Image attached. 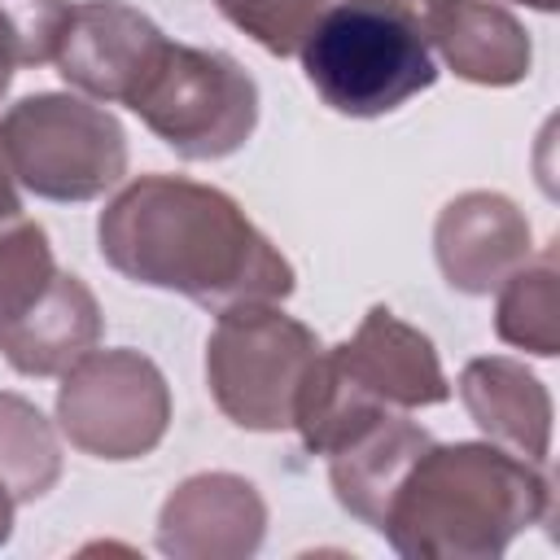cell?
Wrapping results in <instances>:
<instances>
[{
  "mask_svg": "<svg viewBox=\"0 0 560 560\" xmlns=\"http://www.w3.org/2000/svg\"><path fill=\"white\" fill-rule=\"evenodd\" d=\"M101 258L149 289L184 293L223 315L245 302L293 293L289 258L245 219V210L184 175H140L101 214Z\"/></svg>",
  "mask_w": 560,
  "mask_h": 560,
  "instance_id": "1",
  "label": "cell"
},
{
  "mask_svg": "<svg viewBox=\"0 0 560 560\" xmlns=\"http://www.w3.org/2000/svg\"><path fill=\"white\" fill-rule=\"evenodd\" d=\"M551 516L542 464L486 442H424L385 494L376 534L398 556H499Z\"/></svg>",
  "mask_w": 560,
  "mask_h": 560,
  "instance_id": "2",
  "label": "cell"
},
{
  "mask_svg": "<svg viewBox=\"0 0 560 560\" xmlns=\"http://www.w3.org/2000/svg\"><path fill=\"white\" fill-rule=\"evenodd\" d=\"M446 398L451 385L429 337L376 306L359 324L354 341L319 350L298 394L293 424L302 429L306 451L332 455L363 424L389 416V407H433Z\"/></svg>",
  "mask_w": 560,
  "mask_h": 560,
  "instance_id": "3",
  "label": "cell"
},
{
  "mask_svg": "<svg viewBox=\"0 0 560 560\" xmlns=\"http://www.w3.org/2000/svg\"><path fill=\"white\" fill-rule=\"evenodd\" d=\"M298 57L319 101L346 118L394 114L438 79L420 18L376 0H341L324 9Z\"/></svg>",
  "mask_w": 560,
  "mask_h": 560,
  "instance_id": "4",
  "label": "cell"
},
{
  "mask_svg": "<svg viewBox=\"0 0 560 560\" xmlns=\"http://www.w3.org/2000/svg\"><path fill=\"white\" fill-rule=\"evenodd\" d=\"M0 158L44 201H92L127 175V136L109 109L39 92L0 118Z\"/></svg>",
  "mask_w": 560,
  "mask_h": 560,
  "instance_id": "5",
  "label": "cell"
},
{
  "mask_svg": "<svg viewBox=\"0 0 560 560\" xmlns=\"http://www.w3.org/2000/svg\"><path fill=\"white\" fill-rule=\"evenodd\" d=\"M127 109L140 114V122L179 158L214 162L254 136L258 83L228 52L166 39Z\"/></svg>",
  "mask_w": 560,
  "mask_h": 560,
  "instance_id": "6",
  "label": "cell"
},
{
  "mask_svg": "<svg viewBox=\"0 0 560 560\" xmlns=\"http://www.w3.org/2000/svg\"><path fill=\"white\" fill-rule=\"evenodd\" d=\"M319 337L271 302H245L219 315L206 346V376L219 411L258 433L293 424L298 394L319 359Z\"/></svg>",
  "mask_w": 560,
  "mask_h": 560,
  "instance_id": "7",
  "label": "cell"
},
{
  "mask_svg": "<svg viewBox=\"0 0 560 560\" xmlns=\"http://www.w3.org/2000/svg\"><path fill=\"white\" fill-rule=\"evenodd\" d=\"M57 416L70 442L96 459L149 455L171 420L162 372L136 350H88L57 389Z\"/></svg>",
  "mask_w": 560,
  "mask_h": 560,
  "instance_id": "8",
  "label": "cell"
},
{
  "mask_svg": "<svg viewBox=\"0 0 560 560\" xmlns=\"http://www.w3.org/2000/svg\"><path fill=\"white\" fill-rule=\"evenodd\" d=\"M166 35L122 0H83L70 4V22L57 44V74L96 96L127 105L144 74L158 66Z\"/></svg>",
  "mask_w": 560,
  "mask_h": 560,
  "instance_id": "9",
  "label": "cell"
},
{
  "mask_svg": "<svg viewBox=\"0 0 560 560\" xmlns=\"http://www.w3.org/2000/svg\"><path fill=\"white\" fill-rule=\"evenodd\" d=\"M529 254V228L508 197L468 192L438 219V262L451 289L490 293Z\"/></svg>",
  "mask_w": 560,
  "mask_h": 560,
  "instance_id": "10",
  "label": "cell"
},
{
  "mask_svg": "<svg viewBox=\"0 0 560 560\" xmlns=\"http://www.w3.org/2000/svg\"><path fill=\"white\" fill-rule=\"evenodd\" d=\"M262 516L249 481L228 472L192 477L166 499L158 542L166 556H249L262 538Z\"/></svg>",
  "mask_w": 560,
  "mask_h": 560,
  "instance_id": "11",
  "label": "cell"
},
{
  "mask_svg": "<svg viewBox=\"0 0 560 560\" xmlns=\"http://www.w3.org/2000/svg\"><path fill=\"white\" fill-rule=\"evenodd\" d=\"M424 39L446 57L459 79L516 83L529 74V39L512 13L486 0H429L420 13Z\"/></svg>",
  "mask_w": 560,
  "mask_h": 560,
  "instance_id": "12",
  "label": "cell"
},
{
  "mask_svg": "<svg viewBox=\"0 0 560 560\" xmlns=\"http://www.w3.org/2000/svg\"><path fill=\"white\" fill-rule=\"evenodd\" d=\"M459 394L472 411V420L516 455L542 464L547 459V429H551V402L547 389L512 359H472L464 368Z\"/></svg>",
  "mask_w": 560,
  "mask_h": 560,
  "instance_id": "13",
  "label": "cell"
},
{
  "mask_svg": "<svg viewBox=\"0 0 560 560\" xmlns=\"http://www.w3.org/2000/svg\"><path fill=\"white\" fill-rule=\"evenodd\" d=\"M101 337V311L96 298L79 276H61L52 298L22 319L9 337H0V354L22 372V376H57L74 368Z\"/></svg>",
  "mask_w": 560,
  "mask_h": 560,
  "instance_id": "14",
  "label": "cell"
},
{
  "mask_svg": "<svg viewBox=\"0 0 560 560\" xmlns=\"http://www.w3.org/2000/svg\"><path fill=\"white\" fill-rule=\"evenodd\" d=\"M61 276L66 271L52 262L44 228L31 219H13L0 232V337L31 319L52 298Z\"/></svg>",
  "mask_w": 560,
  "mask_h": 560,
  "instance_id": "15",
  "label": "cell"
},
{
  "mask_svg": "<svg viewBox=\"0 0 560 560\" xmlns=\"http://www.w3.org/2000/svg\"><path fill=\"white\" fill-rule=\"evenodd\" d=\"M61 477V455L48 420L18 394H0V481L18 503L39 499Z\"/></svg>",
  "mask_w": 560,
  "mask_h": 560,
  "instance_id": "16",
  "label": "cell"
},
{
  "mask_svg": "<svg viewBox=\"0 0 560 560\" xmlns=\"http://www.w3.org/2000/svg\"><path fill=\"white\" fill-rule=\"evenodd\" d=\"M560 298H556V258L542 254L538 267H525L516 276H508V289L499 298V337L521 346V350H534V354H556V341H560Z\"/></svg>",
  "mask_w": 560,
  "mask_h": 560,
  "instance_id": "17",
  "label": "cell"
},
{
  "mask_svg": "<svg viewBox=\"0 0 560 560\" xmlns=\"http://www.w3.org/2000/svg\"><path fill=\"white\" fill-rule=\"evenodd\" d=\"M70 0H0V61L44 66L57 57Z\"/></svg>",
  "mask_w": 560,
  "mask_h": 560,
  "instance_id": "18",
  "label": "cell"
},
{
  "mask_svg": "<svg viewBox=\"0 0 560 560\" xmlns=\"http://www.w3.org/2000/svg\"><path fill=\"white\" fill-rule=\"evenodd\" d=\"M219 13L276 57H293L328 0H214Z\"/></svg>",
  "mask_w": 560,
  "mask_h": 560,
  "instance_id": "19",
  "label": "cell"
},
{
  "mask_svg": "<svg viewBox=\"0 0 560 560\" xmlns=\"http://www.w3.org/2000/svg\"><path fill=\"white\" fill-rule=\"evenodd\" d=\"M13 219H22V201H18L13 175H9V166L0 158V223H13Z\"/></svg>",
  "mask_w": 560,
  "mask_h": 560,
  "instance_id": "20",
  "label": "cell"
},
{
  "mask_svg": "<svg viewBox=\"0 0 560 560\" xmlns=\"http://www.w3.org/2000/svg\"><path fill=\"white\" fill-rule=\"evenodd\" d=\"M13 508H18V499H13L9 486L0 481V542H9V534H13Z\"/></svg>",
  "mask_w": 560,
  "mask_h": 560,
  "instance_id": "21",
  "label": "cell"
},
{
  "mask_svg": "<svg viewBox=\"0 0 560 560\" xmlns=\"http://www.w3.org/2000/svg\"><path fill=\"white\" fill-rule=\"evenodd\" d=\"M376 4H394V9H407V13H411V18H420V13H424V4H429V0H376Z\"/></svg>",
  "mask_w": 560,
  "mask_h": 560,
  "instance_id": "22",
  "label": "cell"
},
{
  "mask_svg": "<svg viewBox=\"0 0 560 560\" xmlns=\"http://www.w3.org/2000/svg\"><path fill=\"white\" fill-rule=\"evenodd\" d=\"M9 79H13V66H9V61H0V96H4V88H9Z\"/></svg>",
  "mask_w": 560,
  "mask_h": 560,
  "instance_id": "23",
  "label": "cell"
},
{
  "mask_svg": "<svg viewBox=\"0 0 560 560\" xmlns=\"http://www.w3.org/2000/svg\"><path fill=\"white\" fill-rule=\"evenodd\" d=\"M516 4H529V9H542V13H551V9H556V0H516Z\"/></svg>",
  "mask_w": 560,
  "mask_h": 560,
  "instance_id": "24",
  "label": "cell"
}]
</instances>
